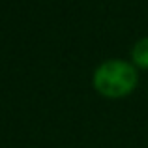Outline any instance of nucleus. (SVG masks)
Segmentation results:
<instances>
[{"label":"nucleus","instance_id":"obj_1","mask_svg":"<svg viewBox=\"0 0 148 148\" xmlns=\"http://www.w3.org/2000/svg\"><path fill=\"white\" fill-rule=\"evenodd\" d=\"M139 84L137 68L130 60L109 58L103 60L92 73V86L107 99L127 98Z\"/></svg>","mask_w":148,"mask_h":148},{"label":"nucleus","instance_id":"obj_2","mask_svg":"<svg viewBox=\"0 0 148 148\" xmlns=\"http://www.w3.org/2000/svg\"><path fill=\"white\" fill-rule=\"evenodd\" d=\"M130 62L137 69H148V36L133 43L130 51Z\"/></svg>","mask_w":148,"mask_h":148}]
</instances>
